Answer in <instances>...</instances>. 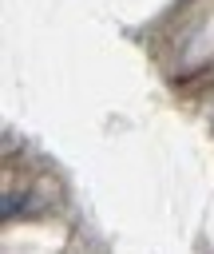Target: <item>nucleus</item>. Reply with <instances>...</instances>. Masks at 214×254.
I'll return each instance as SVG.
<instances>
[]
</instances>
